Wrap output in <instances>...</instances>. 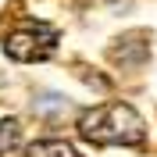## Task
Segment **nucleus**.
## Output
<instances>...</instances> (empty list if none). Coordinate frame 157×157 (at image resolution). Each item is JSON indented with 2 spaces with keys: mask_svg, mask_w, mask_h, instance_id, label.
Returning <instances> with one entry per match:
<instances>
[{
  "mask_svg": "<svg viewBox=\"0 0 157 157\" xmlns=\"http://www.w3.org/2000/svg\"><path fill=\"white\" fill-rule=\"evenodd\" d=\"M61 32L47 21H21L4 36V50L14 61H47L57 50Z\"/></svg>",
  "mask_w": 157,
  "mask_h": 157,
  "instance_id": "nucleus-2",
  "label": "nucleus"
},
{
  "mask_svg": "<svg viewBox=\"0 0 157 157\" xmlns=\"http://www.w3.org/2000/svg\"><path fill=\"white\" fill-rule=\"evenodd\" d=\"M78 136L97 147H136L143 139V118L128 104H100L82 111Z\"/></svg>",
  "mask_w": 157,
  "mask_h": 157,
  "instance_id": "nucleus-1",
  "label": "nucleus"
},
{
  "mask_svg": "<svg viewBox=\"0 0 157 157\" xmlns=\"http://www.w3.org/2000/svg\"><path fill=\"white\" fill-rule=\"evenodd\" d=\"M18 143H21V125L14 118H4L0 121V157L7 154V150H14Z\"/></svg>",
  "mask_w": 157,
  "mask_h": 157,
  "instance_id": "nucleus-4",
  "label": "nucleus"
},
{
  "mask_svg": "<svg viewBox=\"0 0 157 157\" xmlns=\"http://www.w3.org/2000/svg\"><path fill=\"white\" fill-rule=\"evenodd\" d=\"M25 157H82V154L68 139H36V143H29Z\"/></svg>",
  "mask_w": 157,
  "mask_h": 157,
  "instance_id": "nucleus-3",
  "label": "nucleus"
}]
</instances>
